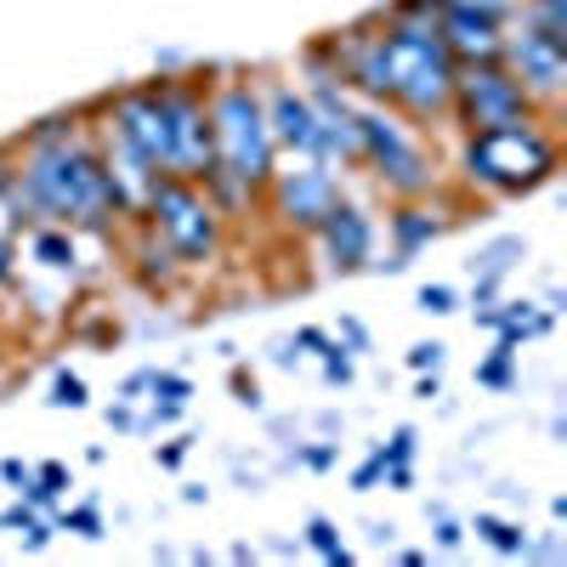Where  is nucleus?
Segmentation results:
<instances>
[{"mask_svg": "<svg viewBox=\"0 0 567 567\" xmlns=\"http://www.w3.org/2000/svg\"><path fill=\"white\" fill-rule=\"evenodd\" d=\"M307 545L329 561V567H347L352 561V550L341 545V534H336V523H323V516H312V523H307Z\"/></svg>", "mask_w": 567, "mask_h": 567, "instance_id": "15", "label": "nucleus"}, {"mask_svg": "<svg viewBox=\"0 0 567 567\" xmlns=\"http://www.w3.org/2000/svg\"><path fill=\"white\" fill-rule=\"evenodd\" d=\"M449 120L460 125V136H471V131H505V125L539 120V109L505 63H460Z\"/></svg>", "mask_w": 567, "mask_h": 567, "instance_id": "7", "label": "nucleus"}, {"mask_svg": "<svg viewBox=\"0 0 567 567\" xmlns=\"http://www.w3.org/2000/svg\"><path fill=\"white\" fill-rule=\"evenodd\" d=\"M261 199L284 233H312L329 216V205L341 199V171L318 154H278V171L261 187Z\"/></svg>", "mask_w": 567, "mask_h": 567, "instance_id": "8", "label": "nucleus"}, {"mask_svg": "<svg viewBox=\"0 0 567 567\" xmlns=\"http://www.w3.org/2000/svg\"><path fill=\"white\" fill-rule=\"evenodd\" d=\"M449 221H443V210H432L425 199H398L392 205V216H386V233H392V256H398V267L414 256V250H425L443 233Z\"/></svg>", "mask_w": 567, "mask_h": 567, "instance_id": "13", "label": "nucleus"}, {"mask_svg": "<svg viewBox=\"0 0 567 567\" xmlns=\"http://www.w3.org/2000/svg\"><path fill=\"white\" fill-rule=\"evenodd\" d=\"M58 528H69V534H80V539H97V534H103V516L91 511V505H80V511H63V516H58Z\"/></svg>", "mask_w": 567, "mask_h": 567, "instance_id": "19", "label": "nucleus"}, {"mask_svg": "<svg viewBox=\"0 0 567 567\" xmlns=\"http://www.w3.org/2000/svg\"><path fill=\"white\" fill-rule=\"evenodd\" d=\"M312 239H318V256L329 272H358L374 256V216L352 199H336L329 216L312 227Z\"/></svg>", "mask_w": 567, "mask_h": 567, "instance_id": "10", "label": "nucleus"}, {"mask_svg": "<svg viewBox=\"0 0 567 567\" xmlns=\"http://www.w3.org/2000/svg\"><path fill=\"white\" fill-rule=\"evenodd\" d=\"M12 278H18V245L0 233V284H12Z\"/></svg>", "mask_w": 567, "mask_h": 567, "instance_id": "26", "label": "nucleus"}, {"mask_svg": "<svg viewBox=\"0 0 567 567\" xmlns=\"http://www.w3.org/2000/svg\"><path fill=\"white\" fill-rule=\"evenodd\" d=\"M511 369H516V347H511V341H499V347H494V358H488V363H477V381H483V386H511Z\"/></svg>", "mask_w": 567, "mask_h": 567, "instance_id": "17", "label": "nucleus"}, {"mask_svg": "<svg viewBox=\"0 0 567 567\" xmlns=\"http://www.w3.org/2000/svg\"><path fill=\"white\" fill-rule=\"evenodd\" d=\"M329 52H336V80L358 85L374 103H386L409 125L449 120L460 63L449 58L437 18H398L392 12L381 34L347 29V34L329 40Z\"/></svg>", "mask_w": 567, "mask_h": 567, "instance_id": "1", "label": "nucleus"}, {"mask_svg": "<svg viewBox=\"0 0 567 567\" xmlns=\"http://www.w3.org/2000/svg\"><path fill=\"white\" fill-rule=\"evenodd\" d=\"M561 171V142L556 131L539 120L505 125V131H471L460 142V182L471 194H494V199H516L534 194Z\"/></svg>", "mask_w": 567, "mask_h": 567, "instance_id": "3", "label": "nucleus"}, {"mask_svg": "<svg viewBox=\"0 0 567 567\" xmlns=\"http://www.w3.org/2000/svg\"><path fill=\"white\" fill-rule=\"evenodd\" d=\"M233 392H239V403H256V381L245 369H233Z\"/></svg>", "mask_w": 567, "mask_h": 567, "instance_id": "31", "label": "nucleus"}, {"mask_svg": "<svg viewBox=\"0 0 567 567\" xmlns=\"http://www.w3.org/2000/svg\"><path fill=\"white\" fill-rule=\"evenodd\" d=\"M187 443H194V437H176V443H165V449H159V465H171V471H176V465L187 460Z\"/></svg>", "mask_w": 567, "mask_h": 567, "instance_id": "29", "label": "nucleus"}, {"mask_svg": "<svg viewBox=\"0 0 567 567\" xmlns=\"http://www.w3.org/2000/svg\"><path fill=\"white\" fill-rule=\"evenodd\" d=\"M307 465H312V471H329V465H336V449H329V443L307 449Z\"/></svg>", "mask_w": 567, "mask_h": 567, "instance_id": "30", "label": "nucleus"}, {"mask_svg": "<svg viewBox=\"0 0 567 567\" xmlns=\"http://www.w3.org/2000/svg\"><path fill=\"white\" fill-rule=\"evenodd\" d=\"M267 125H272V142H278V154H318V114L312 103L301 97V91L290 85H267ZM323 159V154H318Z\"/></svg>", "mask_w": 567, "mask_h": 567, "instance_id": "12", "label": "nucleus"}, {"mask_svg": "<svg viewBox=\"0 0 567 567\" xmlns=\"http://www.w3.org/2000/svg\"><path fill=\"white\" fill-rule=\"evenodd\" d=\"M454 307H460V296L449 290V284H425V290H420V312L443 318V312H454Z\"/></svg>", "mask_w": 567, "mask_h": 567, "instance_id": "21", "label": "nucleus"}, {"mask_svg": "<svg viewBox=\"0 0 567 567\" xmlns=\"http://www.w3.org/2000/svg\"><path fill=\"white\" fill-rule=\"evenodd\" d=\"M210 109V142H216V171L245 182L250 194L272 182L278 171V142H272V125H267V109L256 97L250 80H227L216 97H205Z\"/></svg>", "mask_w": 567, "mask_h": 567, "instance_id": "5", "label": "nucleus"}, {"mask_svg": "<svg viewBox=\"0 0 567 567\" xmlns=\"http://www.w3.org/2000/svg\"><path fill=\"white\" fill-rule=\"evenodd\" d=\"M499 63L523 80V91L534 97L539 114H550L567 91V40L534 29L523 18V29H505V45H499Z\"/></svg>", "mask_w": 567, "mask_h": 567, "instance_id": "9", "label": "nucleus"}, {"mask_svg": "<svg viewBox=\"0 0 567 567\" xmlns=\"http://www.w3.org/2000/svg\"><path fill=\"white\" fill-rule=\"evenodd\" d=\"M437 34L454 63H499V45H505V23L477 18L465 7H437Z\"/></svg>", "mask_w": 567, "mask_h": 567, "instance_id": "11", "label": "nucleus"}, {"mask_svg": "<svg viewBox=\"0 0 567 567\" xmlns=\"http://www.w3.org/2000/svg\"><path fill=\"white\" fill-rule=\"evenodd\" d=\"M460 539H465V534H460V523H449V516H437V545H443V550H460Z\"/></svg>", "mask_w": 567, "mask_h": 567, "instance_id": "27", "label": "nucleus"}, {"mask_svg": "<svg viewBox=\"0 0 567 567\" xmlns=\"http://www.w3.org/2000/svg\"><path fill=\"white\" fill-rule=\"evenodd\" d=\"M323 374H329L336 386H347V381H352V363H347V352H341V347H329V352H323Z\"/></svg>", "mask_w": 567, "mask_h": 567, "instance_id": "24", "label": "nucleus"}, {"mask_svg": "<svg viewBox=\"0 0 567 567\" xmlns=\"http://www.w3.org/2000/svg\"><path fill=\"white\" fill-rule=\"evenodd\" d=\"M142 227L176 256L182 272H199L210 261H221V239H227V216L210 205L205 182H182V176H159L142 199Z\"/></svg>", "mask_w": 567, "mask_h": 567, "instance_id": "4", "label": "nucleus"}, {"mask_svg": "<svg viewBox=\"0 0 567 567\" xmlns=\"http://www.w3.org/2000/svg\"><path fill=\"white\" fill-rule=\"evenodd\" d=\"M386 483H392V488H409L414 471H409V465H386Z\"/></svg>", "mask_w": 567, "mask_h": 567, "instance_id": "33", "label": "nucleus"}, {"mask_svg": "<svg viewBox=\"0 0 567 567\" xmlns=\"http://www.w3.org/2000/svg\"><path fill=\"white\" fill-rule=\"evenodd\" d=\"M443 7H465V12H477V18L511 23V18H516V7H523V0H443Z\"/></svg>", "mask_w": 567, "mask_h": 567, "instance_id": "18", "label": "nucleus"}, {"mask_svg": "<svg viewBox=\"0 0 567 567\" xmlns=\"http://www.w3.org/2000/svg\"><path fill=\"white\" fill-rule=\"evenodd\" d=\"M358 142H363V154L358 165H369L374 187H381L386 199H432L437 194V154L420 142V125H409L403 114L392 109H369L358 114Z\"/></svg>", "mask_w": 567, "mask_h": 567, "instance_id": "6", "label": "nucleus"}, {"mask_svg": "<svg viewBox=\"0 0 567 567\" xmlns=\"http://www.w3.org/2000/svg\"><path fill=\"white\" fill-rule=\"evenodd\" d=\"M477 534L499 550V556H523L528 550V539H523V528H511V523H499V516H477Z\"/></svg>", "mask_w": 567, "mask_h": 567, "instance_id": "16", "label": "nucleus"}, {"mask_svg": "<svg viewBox=\"0 0 567 567\" xmlns=\"http://www.w3.org/2000/svg\"><path fill=\"white\" fill-rule=\"evenodd\" d=\"M0 477H7V483H29V465L23 460H7V465H0Z\"/></svg>", "mask_w": 567, "mask_h": 567, "instance_id": "32", "label": "nucleus"}, {"mask_svg": "<svg viewBox=\"0 0 567 567\" xmlns=\"http://www.w3.org/2000/svg\"><path fill=\"white\" fill-rule=\"evenodd\" d=\"M381 454H386V465H409V454H414V432H409V425H398Z\"/></svg>", "mask_w": 567, "mask_h": 567, "instance_id": "23", "label": "nucleus"}, {"mask_svg": "<svg viewBox=\"0 0 567 567\" xmlns=\"http://www.w3.org/2000/svg\"><path fill=\"white\" fill-rule=\"evenodd\" d=\"M296 347H312V352H329V347H336V341H329V336H323V329H296Z\"/></svg>", "mask_w": 567, "mask_h": 567, "instance_id": "28", "label": "nucleus"}, {"mask_svg": "<svg viewBox=\"0 0 567 567\" xmlns=\"http://www.w3.org/2000/svg\"><path fill=\"white\" fill-rule=\"evenodd\" d=\"M136 239H142V250L131 256V261H136V278L148 284V290H171L176 272H182V267H176V256H171V250H165V245L154 239V233L142 227V221H136Z\"/></svg>", "mask_w": 567, "mask_h": 567, "instance_id": "14", "label": "nucleus"}, {"mask_svg": "<svg viewBox=\"0 0 567 567\" xmlns=\"http://www.w3.org/2000/svg\"><path fill=\"white\" fill-rule=\"evenodd\" d=\"M109 131L148 159L159 176L205 182L216 171V142H210V109L199 85L154 80L109 97Z\"/></svg>", "mask_w": 567, "mask_h": 567, "instance_id": "2", "label": "nucleus"}, {"mask_svg": "<svg viewBox=\"0 0 567 567\" xmlns=\"http://www.w3.org/2000/svg\"><path fill=\"white\" fill-rule=\"evenodd\" d=\"M52 403L58 409H85V381H80V374H58V381H52Z\"/></svg>", "mask_w": 567, "mask_h": 567, "instance_id": "20", "label": "nucleus"}, {"mask_svg": "<svg viewBox=\"0 0 567 567\" xmlns=\"http://www.w3.org/2000/svg\"><path fill=\"white\" fill-rule=\"evenodd\" d=\"M381 477H386V454L374 449V454H369V460H363V465L352 471V488L363 494V488H374V483H381Z\"/></svg>", "mask_w": 567, "mask_h": 567, "instance_id": "22", "label": "nucleus"}, {"mask_svg": "<svg viewBox=\"0 0 567 567\" xmlns=\"http://www.w3.org/2000/svg\"><path fill=\"white\" fill-rule=\"evenodd\" d=\"M443 363V347L437 341H420L414 352H409V369H437Z\"/></svg>", "mask_w": 567, "mask_h": 567, "instance_id": "25", "label": "nucleus"}]
</instances>
